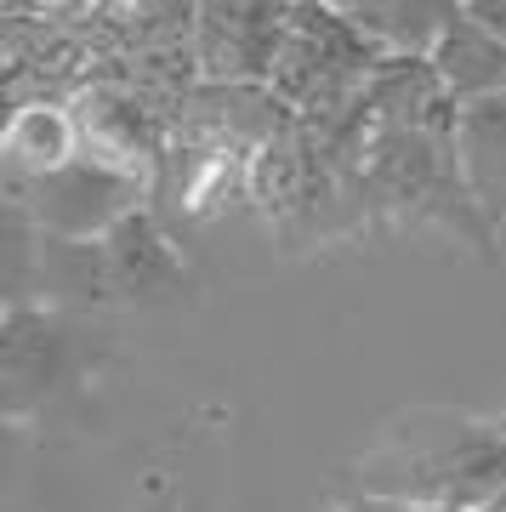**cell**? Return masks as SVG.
<instances>
[{"mask_svg":"<svg viewBox=\"0 0 506 512\" xmlns=\"http://www.w3.org/2000/svg\"><path fill=\"white\" fill-rule=\"evenodd\" d=\"M359 183L364 205L381 211L387 222H433L444 234L467 239L472 251L495 262V222L484 217V205L467 183L461 165V143L455 137H433V131H398V126H370L359 148Z\"/></svg>","mask_w":506,"mask_h":512,"instance_id":"obj_2","label":"cell"},{"mask_svg":"<svg viewBox=\"0 0 506 512\" xmlns=\"http://www.w3.org/2000/svg\"><path fill=\"white\" fill-rule=\"evenodd\" d=\"M467 12H472L478 23H489V29L506 40V0H467Z\"/></svg>","mask_w":506,"mask_h":512,"instance_id":"obj_11","label":"cell"},{"mask_svg":"<svg viewBox=\"0 0 506 512\" xmlns=\"http://www.w3.org/2000/svg\"><path fill=\"white\" fill-rule=\"evenodd\" d=\"M199 63L217 80H268L290 35V0H194Z\"/></svg>","mask_w":506,"mask_h":512,"instance_id":"obj_5","label":"cell"},{"mask_svg":"<svg viewBox=\"0 0 506 512\" xmlns=\"http://www.w3.org/2000/svg\"><path fill=\"white\" fill-rule=\"evenodd\" d=\"M12 194L29 205V217L40 222L46 239H109L126 217L143 211V177L131 165L109 160V154H80L74 165L23 183L12 177Z\"/></svg>","mask_w":506,"mask_h":512,"instance_id":"obj_3","label":"cell"},{"mask_svg":"<svg viewBox=\"0 0 506 512\" xmlns=\"http://www.w3.org/2000/svg\"><path fill=\"white\" fill-rule=\"evenodd\" d=\"M74 370V330L46 302H12L0 325V404L23 421L52 399Z\"/></svg>","mask_w":506,"mask_h":512,"instance_id":"obj_4","label":"cell"},{"mask_svg":"<svg viewBox=\"0 0 506 512\" xmlns=\"http://www.w3.org/2000/svg\"><path fill=\"white\" fill-rule=\"evenodd\" d=\"M421 512H478V507H421Z\"/></svg>","mask_w":506,"mask_h":512,"instance_id":"obj_14","label":"cell"},{"mask_svg":"<svg viewBox=\"0 0 506 512\" xmlns=\"http://www.w3.org/2000/svg\"><path fill=\"white\" fill-rule=\"evenodd\" d=\"M461 165L489 222H506V97L461 109Z\"/></svg>","mask_w":506,"mask_h":512,"instance_id":"obj_10","label":"cell"},{"mask_svg":"<svg viewBox=\"0 0 506 512\" xmlns=\"http://www.w3.org/2000/svg\"><path fill=\"white\" fill-rule=\"evenodd\" d=\"M359 103L370 126L398 131H433V137H461V103L438 80L427 52H381V63L364 74Z\"/></svg>","mask_w":506,"mask_h":512,"instance_id":"obj_6","label":"cell"},{"mask_svg":"<svg viewBox=\"0 0 506 512\" xmlns=\"http://www.w3.org/2000/svg\"><path fill=\"white\" fill-rule=\"evenodd\" d=\"M160 512H165V507H160Z\"/></svg>","mask_w":506,"mask_h":512,"instance_id":"obj_16","label":"cell"},{"mask_svg":"<svg viewBox=\"0 0 506 512\" xmlns=\"http://www.w3.org/2000/svg\"><path fill=\"white\" fill-rule=\"evenodd\" d=\"M97 251H103L109 302H165L188 285V262L148 211L126 217L109 239H97Z\"/></svg>","mask_w":506,"mask_h":512,"instance_id":"obj_7","label":"cell"},{"mask_svg":"<svg viewBox=\"0 0 506 512\" xmlns=\"http://www.w3.org/2000/svg\"><path fill=\"white\" fill-rule=\"evenodd\" d=\"M427 57H433L438 80L450 86V97L461 109L489 103V97H506V40L495 35L489 23H478L472 12H461V18L433 40Z\"/></svg>","mask_w":506,"mask_h":512,"instance_id":"obj_8","label":"cell"},{"mask_svg":"<svg viewBox=\"0 0 506 512\" xmlns=\"http://www.w3.org/2000/svg\"><path fill=\"white\" fill-rule=\"evenodd\" d=\"M478 512H506V490H501V495H489V501H484Z\"/></svg>","mask_w":506,"mask_h":512,"instance_id":"obj_13","label":"cell"},{"mask_svg":"<svg viewBox=\"0 0 506 512\" xmlns=\"http://www.w3.org/2000/svg\"><path fill=\"white\" fill-rule=\"evenodd\" d=\"M495 427H501V433H506V410H501V416H495Z\"/></svg>","mask_w":506,"mask_h":512,"instance_id":"obj_15","label":"cell"},{"mask_svg":"<svg viewBox=\"0 0 506 512\" xmlns=\"http://www.w3.org/2000/svg\"><path fill=\"white\" fill-rule=\"evenodd\" d=\"M359 495L404 507H484L506 490V433L495 416L416 404L381 421L376 444L353 461Z\"/></svg>","mask_w":506,"mask_h":512,"instance_id":"obj_1","label":"cell"},{"mask_svg":"<svg viewBox=\"0 0 506 512\" xmlns=\"http://www.w3.org/2000/svg\"><path fill=\"white\" fill-rule=\"evenodd\" d=\"M80 120L69 109H57V103H23L12 114V126H6V165H12V177L23 183H40V177H52L63 165L80 160Z\"/></svg>","mask_w":506,"mask_h":512,"instance_id":"obj_9","label":"cell"},{"mask_svg":"<svg viewBox=\"0 0 506 512\" xmlns=\"http://www.w3.org/2000/svg\"><path fill=\"white\" fill-rule=\"evenodd\" d=\"M342 512H421V507H404V501H381V495H353Z\"/></svg>","mask_w":506,"mask_h":512,"instance_id":"obj_12","label":"cell"}]
</instances>
